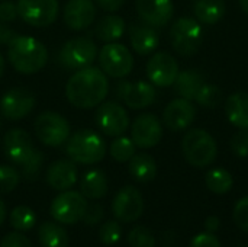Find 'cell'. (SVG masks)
I'll list each match as a JSON object with an SVG mask.
<instances>
[{"label":"cell","mask_w":248,"mask_h":247,"mask_svg":"<svg viewBox=\"0 0 248 247\" xmlns=\"http://www.w3.org/2000/svg\"><path fill=\"white\" fill-rule=\"evenodd\" d=\"M231 150L238 157H248V130H240L231 138Z\"/></svg>","instance_id":"74e56055"},{"label":"cell","mask_w":248,"mask_h":247,"mask_svg":"<svg viewBox=\"0 0 248 247\" xmlns=\"http://www.w3.org/2000/svg\"><path fill=\"white\" fill-rule=\"evenodd\" d=\"M105 215V210L100 204H93V205H87L84 215H83V221L89 226H94L97 223L102 221Z\"/></svg>","instance_id":"ab89813d"},{"label":"cell","mask_w":248,"mask_h":247,"mask_svg":"<svg viewBox=\"0 0 248 247\" xmlns=\"http://www.w3.org/2000/svg\"><path fill=\"white\" fill-rule=\"evenodd\" d=\"M96 13L97 9L93 0H68L64 9V22L70 29L81 31L94 22Z\"/></svg>","instance_id":"ffe728a7"},{"label":"cell","mask_w":248,"mask_h":247,"mask_svg":"<svg viewBox=\"0 0 248 247\" xmlns=\"http://www.w3.org/2000/svg\"><path fill=\"white\" fill-rule=\"evenodd\" d=\"M35 134L42 144L58 147L70 138V124L62 115L46 111L38 115L35 121Z\"/></svg>","instance_id":"52a82bcc"},{"label":"cell","mask_w":248,"mask_h":247,"mask_svg":"<svg viewBox=\"0 0 248 247\" xmlns=\"http://www.w3.org/2000/svg\"><path fill=\"white\" fill-rule=\"evenodd\" d=\"M3 71H4V60H3V55L0 52V77L3 76Z\"/></svg>","instance_id":"681fc988"},{"label":"cell","mask_w":248,"mask_h":247,"mask_svg":"<svg viewBox=\"0 0 248 247\" xmlns=\"http://www.w3.org/2000/svg\"><path fill=\"white\" fill-rule=\"evenodd\" d=\"M96 124L108 137H121L129 127V115L118 102H105L96 111Z\"/></svg>","instance_id":"5bb4252c"},{"label":"cell","mask_w":248,"mask_h":247,"mask_svg":"<svg viewBox=\"0 0 248 247\" xmlns=\"http://www.w3.org/2000/svg\"><path fill=\"white\" fill-rule=\"evenodd\" d=\"M128 243L131 247H155V237L147 227L137 226L129 231Z\"/></svg>","instance_id":"836d02e7"},{"label":"cell","mask_w":248,"mask_h":247,"mask_svg":"<svg viewBox=\"0 0 248 247\" xmlns=\"http://www.w3.org/2000/svg\"><path fill=\"white\" fill-rule=\"evenodd\" d=\"M128 169L131 176L140 183L151 182L157 176V163L147 153L134 154V157L129 160Z\"/></svg>","instance_id":"4316f807"},{"label":"cell","mask_w":248,"mask_h":247,"mask_svg":"<svg viewBox=\"0 0 248 247\" xmlns=\"http://www.w3.org/2000/svg\"><path fill=\"white\" fill-rule=\"evenodd\" d=\"M99 64L106 76L124 79L134 68V57L125 45L109 42L99 52Z\"/></svg>","instance_id":"ba28073f"},{"label":"cell","mask_w":248,"mask_h":247,"mask_svg":"<svg viewBox=\"0 0 248 247\" xmlns=\"http://www.w3.org/2000/svg\"><path fill=\"white\" fill-rule=\"evenodd\" d=\"M81 194L89 199H100L108 194V179L100 169H93L84 173L80 182Z\"/></svg>","instance_id":"83f0119b"},{"label":"cell","mask_w":248,"mask_h":247,"mask_svg":"<svg viewBox=\"0 0 248 247\" xmlns=\"http://www.w3.org/2000/svg\"><path fill=\"white\" fill-rule=\"evenodd\" d=\"M205 182H206L208 189L217 195H224V194L230 192L234 185V179H232L231 173L222 167L209 170L206 173Z\"/></svg>","instance_id":"f546056e"},{"label":"cell","mask_w":248,"mask_h":247,"mask_svg":"<svg viewBox=\"0 0 248 247\" xmlns=\"http://www.w3.org/2000/svg\"><path fill=\"white\" fill-rule=\"evenodd\" d=\"M17 16V6L13 1L6 0L0 3V22H12Z\"/></svg>","instance_id":"7bdbcfd3"},{"label":"cell","mask_w":248,"mask_h":247,"mask_svg":"<svg viewBox=\"0 0 248 247\" xmlns=\"http://www.w3.org/2000/svg\"><path fill=\"white\" fill-rule=\"evenodd\" d=\"M3 150L6 157L20 167L31 162L39 151L35 147L32 137L22 128H12L4 134Z\"/></svg>","instance_id":"8fae6325"},{"label":"cell","mask_w":248,"mask_h":247,"mask_svg":"<svg viewBox=\"0 0 248 247\" xmlns=\"http://www.w3.org/2000/svg\"><path fill=\"white\" fill-rule=\"evenodd\" d=\"M0 247H32V243L20 233H9L1 240Z\"/></svg>","instance_id":"b9f144b4"},{"label":"cell","mask_w":248,"mask_h":247,"mask_svg":"<svg viewBox=\"0 0 248 247\" xmlns=\"http://www.w3.org/2000/svg\"><path fill=\"white\" fill-rule=\"evenodd\" d=\"M16 35H17V33H16L12 28H9V26L0 23V45H7Z\"/></svg>","instance_id":"f6af8a7d"},{"label":"cell","mask_w":248,"mask_h":247,"mask_svg":"<svg viewBox=\"0 0 248 247\" xmlns=\"http://www.w3.org/2000/svg\"><path fill=\"white\" fill-rule=\"evenodd\" d=\"M17 15L31 26L45 28L58 16V0H17Z\"/></svg>","instance_id":"30bf717a"},{"label":"cell","mask_w":248,"mask_h":247,"mask_svg":"<svg viewBox=\"0 0 248 247\" xmlns=\"http://www.w3.org/2000/svg\"><path fill=\"white\" fill-rule=\"evenodd\" d=\"M224 98L222 90L217 84H209L203 83V86L199 89V92L195 96V100L199 106L206 108V109H214L221 105Z\"/></svg>","instance_id":"1f68e13d"},{"label":"cell","mask_w":248,"mask_h":247,"mask_svg":"<svg viewBox=\"0 0 248 247\" xmlns=\"http://www.w3.org/2000/svg\"><path fill=\"white\" fill-rule=\"evenodd\" d=\"M137 146L132 141V138L128 137H116V140L110 144V156L113 160L119 163H126L129 162L134 154H135Z\"/></svg>","instance_id":"d6a6232c"},{"label":"cell","mask_w":248,"mask_h":247,"mask_svg":"<svg viewBox=\"0 0 248 247\" xmlns=\"http://www.w3.org/2000/svg\"><path fill=\"white\" fill-rule=\"evenodd\" d=\"M112 211L118 221L134 223L144 213V198L134 186H125L118 191L112 202Z\"/></svg>","instance_id":"9a60e30c"},{"label":"cell","mask_w":248,"mask_h":247,"mask_svg":"<svg viewBox=\"0 0 248 247\" xmlns=\"http://www.w3.org/2000/svg\"><path fill=\"white\" fill-rule=\"evenodd\" d=\"M35 93L25 87H13L0 98V114L9 121H20L35 108Z\"/></svg>","instance_id":"4fadbf2b"},{"label":"cell","mask_w":248,"mask_h":247,"mask_svg":"<svg viewBox=\"0 0 248 247\" xmlns=\"http://www.w3.org/2000/svg\"><path fill=\"white\" fill-rule=\"evenodd\" d=\"M96 3L106 12H116L124 6L125 0H96Z\"/></svg>","instance_id":"ee69618b"},{"label":"cell","mask_w":248,"mask_h":247,"mask_svg":"<svg viewBox=\"0 0 248 247\" xmlns=\"http://www.w3.org/2000/svg\"><path fill=\"white\" fill-rule=\"evenodd\" d=\"M234 221L243 231L248 233V195L241 198L234 208Z\"/></svg>","instance_id":"f35d334b"},{"label":"cell","mask_w":248,"mask_h":247,"mask_svg":"<svg viewBox=\"0 0 248 247\" xmlns=\"http://www.w3.org/2000/svg\"><path fill=\"white\" fill-rule=\"evenodd\" d=\"M131 138L140 148L155 147L163 138V125L154 114H142L131 127Z\"/></svg>","instance_id":"e0dca14e"},{"label":"cell","mask_w":248,"mask_h":247,"mask_svg":"<svg viewBox=\"0 0 248 247\" xmlns=\"http://www.w3.org/2000/svg\"><path fill=\"white\" fill-rule=\"evenodd\" d=\"M195 115H196V108L193 106L192 100L179 98L171 100L166 106L163 112V122L169 130L177 132L189 128L195 119Z\"/></svg>","instance_id":"ac0fdd59"},{"label":"cell","mask_w":248,"mask_h":247,"mask_svg":"<svg viewBox=\"0 0 248 247\" xmlns=\"http://www.w3.org/2000/svg\"><path fill=\"white\" fill-rule=\"evenodd\" d=\"M219 227H221V220H219L218 217L211 215V217L206 218V221H205V229H206L208 233H215V231L219 230Z\"/></svg>","instance_id":"bcb514c9"},{"label":"cell","mask_w":248,"mask_h":247,"mask_svg":"<svg viewBox=\"0 0 248 247\" xmlns=\"http://www.w3.org/2000/svg\"><path fill=\"white\" fill-rule=\"evenodd\" d=\"M97 57V47L93 39L86 36H78L67 41L60 52H58V63L61 67L67 70H81L89 67Z\"/></svg>","instance_id":"5b68a950"},{"label":"cell","mask_w":248,"mask_h":247,"mask_svg":"<svg viewBox=\"0 0 248 247\" xmlns=\"http://www.w3.org/2000/svg\"><path fill=\"white\" fill-rule=\"evenodd\" d=\"M179 71L176 58L166 51L154 54L147 63V76L150 82L158 87L171 86L176 82Z\"/></svg>","instance_id":"2e32d148"},{"label":"cell","mask_w":248,"mask_h":247,"mask_svg":"<svg viewBox=\"0 0 248 247\" xmlns=\"http://www.w3.org/2000/svg\"><path fill=\"white\" fill-rule=\"evenodd\" d=\"M1 127H3V122H1V119H0V130H1Z\"/></svg>","instance_id":"f907efd6"},{"label":"cell","mask_w":248,"mask_h":247,"mask_svg":"<svg viewBox=\"0 0 248 247\" xmlns=\"http://www.w3.org/2000/svg\"><path fill=\"white\" fill-rule=\"evenodd\" d=\"M129 39L134 51L140 55L154 52L160 44L158 32L148 23H132L129 26Z\"/></svg>","instance_id":"7402d4cb"},{"label":"cell","mask_w":248,"mask_h":247,"mask_svg":"<svg viewBox=\"0 0 248 247\" xmlns=\"http://www.w3.org/2000/svg\"><path fill=\"white\" fill-rule=\"evenodd\" d=\"M135 9L140 17L154 28L167 25L174 15L171 0H135Z\"/></svg>","instance_id":"d6986e66"},{"label":"cell","mask_w":248,"mask_h":247,"mask_svg":"<svg viewBox=\"0 0 248 247\" xmlns=\"http://www.w3.org/2000/svg\"><path fill=\"white\" fill-rule=\"evenodd\" d=\"M170 41L176 52L180 55H193L203 41V29L198 20L192 17H180L170 28Z\"/></svg>","instance_id":"8992f818"},{"label":"cell","mask_w":248,"mask_h":247,"mask_svg":"<svg viewBox=\"0 0 248 247\" xmlns=\"http://www.w3.org/2000/svg\"><path fill=\"white\" fill-rule=\"evenodd\" d=\"M7 58L12 67L22 74H33L42 70L48 61L45 45L29 35H16L7 44Z\"/></svg>","instance_id":"7a4b0ae2"},{"label":"cell","mask_w":248,"mask_h":247,"mask_svg":"<svg viewBox=\"0 0 248 247\" xmlns=\"http://www.w3.org/2000/svg\"><path fill=\"white\" fill-rule=\"evenodd\" d=\"M238 3H240L241 9L248 15V0H238Z\"/></svg>","instance_id":"c3c4849f"},{"label":"cell","mask_w":248,"mask_h":247,"mask_svg":"<svg viewBox=\"0 0 248 247\" xmlns=\"http://www.w3.org/2000/svg\"><path fill=\"white\" fill-rule=\"evenodd\" d=\"M182 151L187 163L195 167L203 169L215 162L218 147L214 137L208 131L202 128H195L189 130L185 134L182 140Z\"/></svg>","instance_id":"277c9868"},{"label":"cell","mask_w":248,"mask_h":247,"mask_svg":"<svg viewBox=\"0 0 248 247\" xmlns=\"http://www.w3.org/2000/svg\"><path fill=\"white\" fill-rule=\"evenodd\" d=\"M65 151L74 163L94 165L105 159L106 143L97 132L80 130L67 140Z\"/></svg>","instance_id":"3957f363"},{"label":"cell","mask_w":248,"mask_h":247,"mask_svg":"<svg viewBox=\"0 0 248 247\" xmlns=\"http://www.w3.org/2000/svg\"><path fill=\"white\" fill-rule=\"evenodd\" d=\"M189 247H221V243L214 233H202L192 239Z\"/></svg>","instance_id":"60d3db41"},{"label":"cell","mask_w":248,"mask_h":247,"mask_svg":"<svg viewBox=\"0 0 248 247\" xmlns=\"http://www.w3.org/2000/svg\"><path fill=\"white\" fill-rule=\"evenodd\" d=\"M225 114L234 127L248 130V93L235 92L230 95L225 102Z\"/></svg>","instance_id":"603a6c76"},{"label":"cell","mask_w":248,"mask_h":247,"mask_svg":"<svg viewBox=\"0 0 248 247\" xmlns=\"http://www.w3.org/2000/svg\"><path fill=\"white\" fill-rule=\"evenodd\" d=\"M20 182V173L10 166H0V194L12 192Z\"/></svg>","instance_id":"e575fe53"},{"label":"cell","mask_w":248,"mask_h":247,"mask_svg":"<svg viewBox=\"0 0 248 247\" xmlns=\"http://www.w3.org/2000/svg\"><path fill=\"white\" fill-rule=\"evenodd\" d=\"M113 92L116 99L122 100L131 109H144L153 105L157 98L154 84L144 80L131 83L122 79L116 83Z\"/></svg>","instance_id":"7c38bea8"},{"label":"cell","mask_w":248,"mask_h":247,"mask_svg":"<svg viewBox=\"0 0 248 247\" xmlns=\"http://www.w3.org/2000/svg\"><path fill=\"white\" fill-rule=\"evenodd\" d=\"M125 31H126V23L118 15H108V16L102 17L94 28L96 36L100 41L108 42V44L116 42L118 39H121L124 36Z\"/></svg>","instance_id":"d4e9b609"},{"label":"cell","mask_w":248,"mask_h":247,"mask_svg":"<svg viewBox=\"0 0 248 247\" xmlns=\"http://www.w3.org/2000/svg\"><path fill=\"white\" fill-rule=\"evenodd\" d=\"M4 218H6V205H4V202L0 199V226H1V223L4 221Z\"/></svg>","instance_id":"7dc6e473"},{"label":"cell","mask_w":248,"mask_h":247,"mask_svg":"<svg viewBox=\"0 0 248 247\" xmlns=\"http://www.w3.org/2000/svg\"><path fill=\"white\" fill-rule=\"evenodd\" d=\"M109 92L106 74L97 67H86L77 70L67 82V100L78 109H92L99 106Z\"/></svg>","instance_id":"6da1fadb"},{"label":"cell","mask_w":248,"mask_h":247,"mask_svg":"<svg viewBox=\"0 0 248 247\" xmlns=\"http://www.w3.org/2000/svg\"><path fill=\"white\" fill-rule=\"evenodd\" d=\"M44 159H45V156H44V153L39 150L38 154H36L31 162H28L25 166H22V176H23L25 179H28V181H35V179L38 178L41 169H42Z\"/></svg>","instance_id":"8d00e7d4"},{"label":"cell","mask_w":248,"mask_h":247,"mask_svg":"<svg viewBox=\"0 0 248 247\" xmlns=\"http://www.w3.org/2000/svg\"><path fill=\"white\" fill-rule=\"evenodd\" d=\"M193 13L199 23L215 25L227 13V4L224 0H196L193 4Z\"/></svg>","instance_id":"cb8c5ba5"},{"label":"cell","mask_w":248,"mask_h":247,"mask_svg":"<svg viewBox=\"0 0 248 247\" xmlns=\"http://www.w3.org/2000/svg\"><path fill=\"white\" fill-rule=\"evenodd\" d=\"M87 208L86 197L76 191H62L57 195L51 204L49 213L55 221L60 224H76L83 220L84 211Z\"/></svg>","instance_id":"9c48e42d"},{"label":"cell","mask_w":248,"mask_h":247,"mask_svg":"<svg viewBox=\"0 0 248 247\" xmlns=\"http://www.w3.org/2000/svg\"><path fill=\"white\" fill-rule=\"evenodd\" d=\"M77 182V167L70 159H61L49 165L46 170V183L55 191H68Z\"/></svg>","instance_id":"44dd1931"},{"label":"cell","mask_w":248,"mask_h":247,"mask_svg":"<svg viewBox=\"0 0 248 247\" xmlns=\"http://www.w3.org/2000/svg\"><path fill=\"white\" fill-rule=\"evenodd\" d=\"M10 226L17 231H29L36 223V214L26 205H17L10 213Z\"/></svg>","instance_id":"4dcf8cb0"},{"label":"cell","mask_w":248,"mask_h":247,"mask_svg":"<svg viewBox=\"0 0 248 247\" xmlns=\"http://www.w3.org/2000/svg\"><path fill=\"white\" fill-rule=\"evenodd\" d=\"M205 79L198 70H183L179 71L174 84L176 92L180 95V98H185L187 100H195L196 93L203 86Z\"/></svg>","instance_id":"484cf974"},{"label":"cell","mask_w":248,"mask_h":247,"mask_svg":"<svg viewBox=\"0 0 248 247\" xmlns=\"http://www.w3.org/2000/svg\"><path fill=\"white\" fill-rule=\"evenodd\" d=\"M121 236H122V229L116 221H106L99 230V237L105 245L118 243L121 240Z\"/></svg>","instance_id":"d590c367"},{"label":"cell","mask_w":248,"mask_h":247,"mask_svg":"<svg viewBox=\"0 0 248 247\" xmlns=\"http://www.w3.org/2000/svg\"><path fill=\"white\" fill-rule=\"evenodd\" d=\"M38 237L42 247H68V234L57 223H44Z\"/></svg>","instance_id":"f1b7e54d"}]
</instances>
